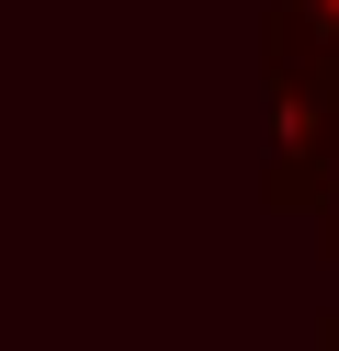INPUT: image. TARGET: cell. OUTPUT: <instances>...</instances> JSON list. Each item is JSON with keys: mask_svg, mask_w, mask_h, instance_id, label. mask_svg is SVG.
Here are the masks:
<instances>
[{"mask_svg": "<svg viewBox=\"0 0 339 351\" xmlns=\"http://www.w3.org/2000/svg\"><path fill=\"white\" fill-rule=\"evenodd\" d=\"M260 193L283 215H316V250L339 261V102H271Z\"/></svg>", "mask_w": 339, "mask_h": 351, "instance_id": "1", "label": "cell"}, {"mask_svg": "<svg viewBox=\"0 0 339 351\" xmlns=\"http://www.w3.org/2000/svg\"><path fill=\"white\" fill-rule=\"evenodd\" d=\"M271 102H339V0H271Z\"/></svg>", "mask_w": 339, "mask_h": 351, "instance_id": "2", "label": "cell"}, {"mask_svg": "<svg viewBox=\"0 0 339 351\" xmlns=\"http://www.w3.org/2000/svg\"><path fill=\"white\" fill-rule=\"evenodd\" d=\"M316 351H339V328H328V340H316Z\"/></svg>", "mask_w": 339, "mask_h": 351, "instance_id": "3", "label": "cell"}]
</instances>
